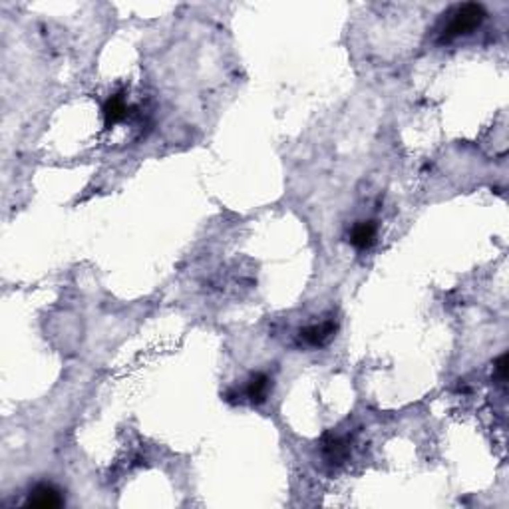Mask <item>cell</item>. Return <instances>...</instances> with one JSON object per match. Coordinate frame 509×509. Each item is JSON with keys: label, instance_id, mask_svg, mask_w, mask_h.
Returning <instances> with one entry per match:
<instances>
[{"label": "cell", "instance_id": "6da1fadb", "mask_svg": "<svg viewBox=\"0 0 509 509\" xmlns=\"http://www.w3.org/2000/svg\"><path fill=\"white\" fill-rule=\"evenodd\" d=\"M485 18V10L479 4H462L454 10L448 24L442 31V42H449L462 34H469L476 31Z\"/></svg>", "mask_w": 509, "mask_h": 509}, {"label": "cell", "instance_id": "7a4b0ae2", "mask_svg": "<svg viewBox=\"0 0 509 509\" xmlns=\"http://www.w3.org/2000/svg\"><path fill=\"white\" fill-rule=\"evenodd\" d=\"M62 503H64V499H62L60 492L56 488H52V485H46V483L34 488L31 497H28V501H26V506H31V508L42 509L60 508Z\"/></svg>", "mask_w": 509, "mask_h": 509}, {"label": "cell", "instance_id": "3957f363", "mask_svg": "<svg viewBox=\"0 0 509 509\" xmlns=\"http://www.w3.org/2000/svg\"><path fill=\"white\" fill-rule=\"evenodd\" d=\"M376 241V223L374 221H360L350 231V243L356 249H368Z\"/></svg>", "mask_w": 509, "mask_h": 509}, {"label": "cell", "instance_id": "277c9868", "mask_svg": "<svg viewBox=\"0 0 509 509\" xmlns=\"http://www.w3.org/2000/svg\"><path fill=\"white\" fill-rule=\"evenodd\" d=\"M334 322H322V325H313V327H307V329L300 330V338L311 346H320L329 340L330 336L334 334Z\"/></svg>", "mask_w": 509, "mask_h": 509}, {"label": "cell", "instance_id": "5b68a950", "mask_svg": "<svg viewBox=\"0 0 509 509\" xmlns=\"http://www.w3.org/2000/svg\"><path fill=\"white\" fill-rule=\"evenodd\" d=\"M104 116H105V126H107V128H112V126H116L118 121L128 118V104H126L123 96L116 94V96H112V98L105 102Z\"/></svg>", "mask_w": 509, "mask_h": 509}, {"label": "cell", "instance_id": "8992f818", "mask_svg": "<svg viewBox=\"0 0 509 509\" xmlns=\"http://www.w3.org/2000/svg\"><path fill=\"white\" fill-rule=\"evenodd\" d=\"M269 386H270L269 376L263 374V372H257V374L251 376V380H249L247 396L251 398L253 404H261V402H265V398H267Z\"/></svg>", "mask_w": 509, "mask_h": 509}, {"label": "cell", "instance_id": "52a82bcc", "mask_svg": "<svg viewBox=\"0 0 509 509\" xmlns=\"http://www.w3.org/2000/svg\"><path fill=\"white\" fill-rule=\"evenodd\" d=\"M495 370H497V376L501 380H506V372H508V354L499 356V360L495 362Z\"/></svg>", "mask_w": 509, "mask_h": 509}]
</instances>
